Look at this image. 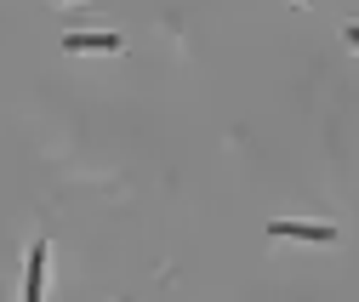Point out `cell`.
I'll use <instances>...</instances> for the list:
<instances>
[{
  "label": "cell",
  "mask_w": 359,
  "mask_h": 302,
  "mask_svg": "<svg viewBox=\"0 0 359 302\" xmlns=\"http://www.w3.org/2000/svg\"><path fill=\"white\" fill-rule=\"evenodd\" d=\"M268 234H274V240H313V245H331L337 240V228H325V223H268Z\"/></svg>",
  "instance_id": "cell-1"
},
{
  "label": "cell",
  "mask_w": 359,
  "mask_h": 302,
  "mask_svg": "<svg viewBox=\"0 0 359 302\" xmlns=\"http://www.w3.org/2000/svg\"><path fill=\"white\" fill-rule=\"evenodd\" d=\"M342 34H348V40H353V46H359V23H348V29H342Z\"/></svg>",
  "instance_id": "cell-4"
},
{
  "label": "cell",
  "mask_w": 359,
  "mask_h": 302,
  "mask_svg": "<svg viewBox=\"0 0 359 302\" xmlns=\"http://www.w3.org/2000/svg\"><path fill=\"white\" fill-rule=\"evenodd\" d=\"M63 52H120V34H63Z\"/></svg>",
  "instance_id": "cell-3"
},
{
  "label": "cell",
  "mask_w": 359,
  "mask_h": 302,
  "mask_svg": "<svg viewBox=\"0 0 359 302\" xmlns=\"http://www.w3.org/2000/svg\"><path fill=\"white\" fill-rule=\"evenodd\" d=\"M302 6H308V0H302Z\"/></svg>",
  "instance_id": "cell-5"
},
{
  "label": "cell",
  "mask_w": 359,
  "mask_h": 302,
  "mask_svg": "<svg viewBox=\"0 0 359 302\" xmlns=\"http://www.w3.org/2000/svg\"><path fill=\"white\" fill-rule=\"evenodd\" d=\"M46 251H52L46 240H34V251H29V280H23V296H29V302L46 291Z\"/></svg>",
  "instance_id": "cell-2"
}]
</instances>
